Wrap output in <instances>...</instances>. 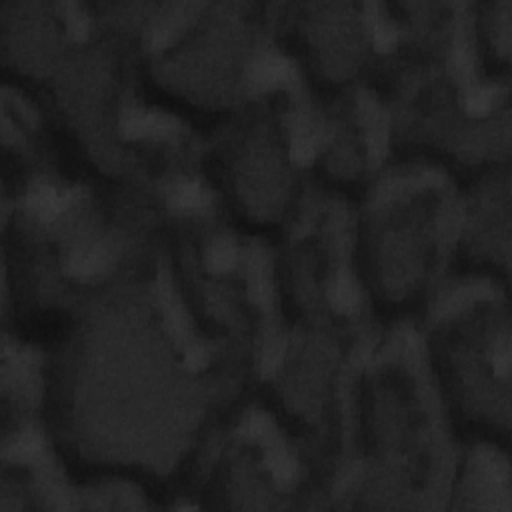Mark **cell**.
I'll use <instances>...</instances> for the list:
<instances>
[{
    "mask_svg": "<svg viewBox=\"0 0 512 512\" xmlns=\"http://www.w3.org/2000/svg\"><path fill=\"white\" fill-rule=\"evenodd\" d=\"M332 302L339 310H350L356 302V293L352 289V284L346 280V278H341L334 289H332Z\"/></svg>",
    "mask_w": 512,
    "mask_h": 512,
    "instance_id": "3",
    "label": "cell"
},
{
    "mask_svg": "<svg viewBox=\"0 0 512 512\" xmlns=\"http://www.w3.org/2000/svg\"><path fill=\"white\" fill-rule=\"evenodd\" d=\"M492 100H494V93L487 90V88H480L466 98V108L470 114H487L492 106Z\"/></svg>",
    "mask_w": 512,
    "mask_h": 512,
    "instance_id": "5",
    "label": "cell"
},
{
    "mask_svg": "<svg viewBox=\"0 0 512 512\" xmlns=\"http://www.w3.org/2000/svg\"><path fill=\"white\" fill-rule=\"evenodd\" d=\"M202 202H204V191L198 184H195V182L182 184L174 193V204L180 206V208H196Z\"/></svg>",
    "mask_w": 512,
    "mask_h": 512,
    "instance_id": "2",
    "label": "cell"
},
{
    "mask_svg": "<svg viewBox=\"0 0 512 512\" xmlns=\"http://www.w3.org/2000/svg\"><path fill=\"white\" fill-rule=\"evenodd\" d=\"M232 263H234V252H232V248H230L228 244L219 243L212 246V250H210V254H208V265H210V269L220 272V270L230 269Z\"/></svg>",
    "mask_w": 512,
    "mask_h": 512,
    "instance_id": "4",
    "label": "cell"
},
{
    "mask_svg": "<svg viewBox=\"0 0 512 512\" xmlns=\"http://www.w3.org/2000/svg\"><path fill=\"white\" fill-rule=\"evenodd\" d=\"M287 74H289V64L282 58L269 56L254 66V82L260 88H269L280 82Z\"/></svg>",
    "mask_w": 512,
    "mask_h": 512,
    "instance_id": "1",
    "label": "cell"
},
{
    "mask_svg": "<svg viewBox=\"0 0 512 512\" xmlns=\"http://www.w3.org/2000/svg\"><path fill=\"white\" fill-rule=\"evenodd\" d=\"M208 363V356H206V350L204 348H191L188 354H186V365L191 368H202V366Z\"/></svg>",
    "mask_w": 512,
    "mask_h": 512,
    "instance_id": "6",
    "label": "cell"
}]
</instances>
